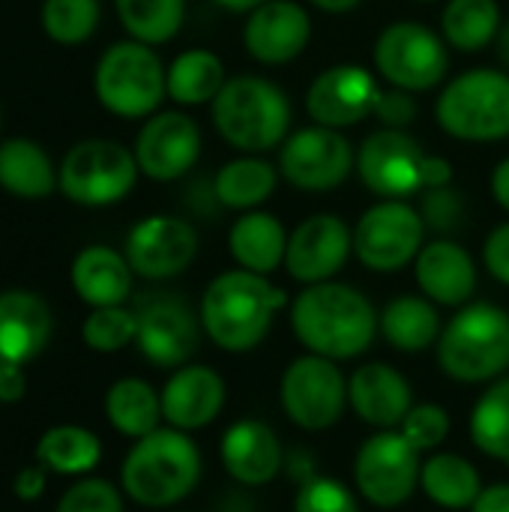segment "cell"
<instances>
[{"label": "cell", "mask_w": 509, "mask_h": 512, "mask_svg": "<svg viewBox=\"0 0 509 512\" xmlns=\"http://www.w3.org/2000/svg\"><path fill=\"white\" fill-rule=\"evenodd\" d=\"M291 327L312 354L327 360H351L372 345L378 315L369 297L357 288L342 282H318L297 294L291 306Z\"/></svg>", "instance_id": "obj_1"}, {"label": "cell", "mask_w": 509, "mask_h": 512, "mask_svg": "<svg viewBox=\"0 0 509 512\" xmlns=\"http://www.w3.org/2000/svg\"><path fill=\"white\" fill-rule=\"evenodd\" d=\"M288 306V294L267 282V276L249 270L219 273L201 297L204 333L231 354L252 351L270 333L279 309Z\"/></svg>", "instance_id": "obj_2"}, {"label": "cell", "mask_w": 509, "mask_h": 512, "mask_svg": "<svg viewBox=\"0 0 509 512\" xmlns=\"http://www.w3.org/2000/svg\"><path fill=\"white\" fill-rule=\"evenodd\" d=\"M210 117L225 144L240 153H267L282 147L291 129V102L285 90L261 75H234L210 102Z\"/></svg>", "instance_id": "obj_3"}, {"label": "cell", "mask_w": 509, "mask_h": 512, "mask_svg": "<svg viewBox=\"0 0 509 512\" xmlns=\"http://www.w3.org/2000/svg\"><path fill=\"white\" fill-rule=\"evenodd\" d=\"M201 477L198 447L180 429H156L129 450L120 480L123 492L150 510L183 501Z\"/></svg>", "instance_id": "obj_4"}, {"label": "cell", "mask_w": 509, "mask_h": 512, "mask_svg": "<svg viewBox=\"0 0 509 512\" xmlns=\"http://www.w3.org/2000/svg\"><path fill=\"white\" fill-rule=\"evenodd\" d=\"M357 174L381 201H405L435 186L453 183V165L429 156L405 129H378L357 150Z\"/></svg>", "instance_id": "obj_5"}, {"label": "cell", "mask_w": 509, "mask_h": 512, "mask_svg": "<svg viewBox=\"0 0 509 512\" xmlns=\"http://www.w3.org/2000/svg\"><path fill=\"white\" fill-rule=\"evenodd\" d=\"M438 363L462 384L495 381L509 366V315L495 303L462 306L438 339Z\"/></svg>", "instance_id": "obj_6"}, {"label": "cell", "mask_w": 509, "mask_h": 512, "mask_svg": "<svg viewBox=\"0 0 509 512\" xmlns=\"http://www.w3.org/2000/svg\"><path fill=\"white\" fill-rule=\"evenodd\" d=\"M165 75L168 69L153 45L123 39L102 51L93 72V90L108 114L123 120H144L156 114L168 96Z\"/></svg>", "instance_id": "obj_7"}, {"label": "cell", "mask_w": 509, "mask_h": 512, "mask_svg": "<svg viewBox=\"0 0 509 512\" xmlns=\"http://www.w3.org/2000/svg\"><path fill=\"white\" fill-rule=\"evenodd\" d=\"M435 117L459 141L483 144L509 135V75L501 69H468L438 96Z\"/></svg>", "instance_id": "obj_8"}, {"label": "cell", "mask_w": 509, "mask_h": 512, "mask_svg": "<svg viewBox=\"0 0 509 512\" xmlns=\"http://www.w3.org/2000/svg\"><path fill=\"white\" fill-rule=\"evenodd\" d=\"M60 192L81 207H111L138 183V162L114 138H87L66 150L60 162Z\"/></svg>", "instance_id": "obj_9"}, {"label": "cell", "mask_w": 509, "mask_h": 512, "mask_svg": "<svg viewBox=\"0 0 509 512\" xmlns=\"http://www.w3.org/2000/svg\"><path fill=\"white\" fill-rule=\"evenodd\" d=\"M375 72L390 84L408 93H426L447 78L450 54L447 42L420 21H393L387 24L372 48Z\"/></svg>", "instance_id": "obj_10"}, {"label": "cell", "mask_w": 509, "mask_h": 512, "mask_svg": "<svg viewBox=\"0 0 509 512\" xmlns=\"http://www.w3.org/2000/svg\"><path fill=\"white\" fill-rule=\"evenodd\" d=\"M426 237L420 210L408 201H378L354 225V255L375 273H396L417 261Z\"/></svg>", "instance_id": "obj_11"}, {"label": "cell", "mask_w": 509, "mask_h": 512, "mask_svg": "<svg viewBox=\"0 0 509 512\" xmlns=\"http://www.w3.org/2000/svg\"><path fill=\"white\" fill-rule=\"evenodd\" d=\"M357 168L351 141L330 126H306L282 141L279 174L300 192H333Z\"/></svg>", "instance_id": "obj_12"}, {"label": "cell", "mask_w": 509, "mask_h": 512, "mask_svg": "<svg viewBox=\"0 0 509 512\" xmlns=\"http://www.w3.org/2000/svg\"><path fill=\"white\" fill-rule=\"evenodd\" d=\"M279 399L285 414L300 429L324 432L339 423L348 402V384L336 369V360L306 354L285 369Z\"/></svg>", "instance_id": "obj_13"}, {"label": "cell", "mask_w": 509, "mask_h": 512, "mask_svg": "<svg viewBox=\"0 0 509 512\" xmlns=\"http://www.w3.org/2000/svg\"><path fill=\"white\" fill-rule=\"evenodd\" d=\"M420 471V450H414L402 432L390 429L369 438L354 462V480L360 495L381 510L402 507L414 495Z\"/></svg>", "instance_id": "obj_14"}, {"label": "cell", "mask_w": 509, "mask_h": 512, "mask_svg": "<svg viewBox=\"0 0 509 512\" xmlns=\"http://www.w3.org/2000/svg\"><path fill=\"white\" fill-rule=\"evenodd\" d=\"M138 351L162 369H177L192 360L201 342V318L177 294H147L135 306Z\"/></svg>", "instance_id": "obj_15"}, {"label": "cell", "mask_w": 509, "mask_h": 512, "mask_svg": "<svg viewBox=\"0 0 509 512\" xmlns=\"http://www.w3.org/2000/svg\"><path fill=\"white\" fill-rule=\"evenodd\" d=\"M123 255L135 276L162 282L189 270L198 255V231L183 216L156 213L132 225Z\"/></svg>", "instance_id": "obj_16"}, {"label": "cell", "mask_w": 509, "mask_h": 512, "mask_svg": "<svg viewBox=\"0 0 509 512\" xmlns=\"http://www.w3.org/2000/svg\"><path fill=\"white\" fill-rule=\"evenodd\" d=\"M132 153L144 177L156 183L180 180L201 156V129L183 111H156L138 129Z\"/></svg>", "instance_id": "obj_17"}, {"label": "cell", "mask_w": 509, "mask_h": 512, "mask_svg": "<svg viewBox=\"0 0 509 512\" xmlns=\"http://www.w3.org/2000/svg\"><path fill=\"white\" fill-rule=\"evenodd\" d=\"M354 252V231L333 213H318L303 219L291 237L285 252V270L291 279L303 285L330 282Z\"/></svg>", "instance_id": "obj_18"}, {"label": "cell", "mask_w": 509, "mask_h": 512, "mask_svg": "<svg viewBox=\"0 0 509 512\" xmlns=\"http://www.w3.org/2000/svg\"><path fill=\"white\" fill-rule=\"evenodd\" d=\"M381 87L366 66L339 63L324 69L306 90V114L318 126L348 129L366 120L375 108Z\"/></svg>", "instance_id": "obj_19"}, {"label": "cell", "mask_w": 509, "mask_h": 512, "mask_svg": "<svg viewBox=\"0 0 509 512\" xmlns=\"http://www.w3.org/2000/svg\"><path fill=\"white\" fill-rule=\"evenodd\" d=\"M312 39V18L297 0H264L246 15L243 45L264 66L291 63Z\"/></svg>", "instance_id": "obj_20"}, {"label": "cell", "mask_w": 509, "mask_h": 512, "mask_svg": "<svg viewBox=\"0 0 509 512\" xmlns=\"http://www.w3.org/2000/svg\"><path fill=\"white\" fill-rule=\"evenodd\" d=\"M162 420L171 429L195 432L210 426L225 408V381L210 366H180L162 387Z\"/></svg>", "instance_id": "obj_21"}, {"label": "cell", "mask_w": 509, "mask_h": 512, "mask_svg": "<svg viewBox=\"0 0 509 512\" xmlns=\"http://www.w3.org/2000/svg\"><path fill=\"white\" fill-rule=\"evenodd\" d=\"M51 309L33 291H0V363L24 366L51 339Z\"/></svg>", "instance_id": "obj_22"}, {"label": "cell", "mask_w": 509, "mask_h": 512, "mask_svg": "<svg viewBox=\"0 0 509 512\" xmlns=\"http://www.w3.org/2000/svg\"><path fill=\"white\" fill-rule=\"evenodd\" d=\"M417 285L438 306H465L477 288V264L465 246L453 240H432L414 261Z\"/></svg>", "instance_id": "obj_23"}, {"label": "cell", "mask_w": 509, "mask_h": 512, "mask_svg": "<svg viewBox=\"0 0 509 512\" xmlns=\"http://www.w3.org/2000/svg\"><path fill=\"white\" fill-rule=\"evenodd\" d=\"M411 399H414L411 384L402 378V372H396L387 363H366L348 381L351 408L363 423L378 429L402 426V420L414 408Z\"/></svg>", "instance_id": "obj_24"}, {"label": "cell", "mask_w": 509, "mask_h": 512, "mask_svg": "<svg viewBox=\"0 0 509 512\" xmlns=\"http://www.w3.org/2000/svg\"><path fill=\"white\" fill-rule=\"evenodd\" d=\"M222 465L240 486H264L270 483L282 465L285 453L276 432L258 420L234 423L222 438Z\"/></svg>", "instance_id": "obj_25"}, {"label": "cell", "mask_w": 509, "mask_h": 512, "mask_svg": "<svg viewBox=\"0 0 509 512\" xmlns=\"http://www.w3.org/2000/svg\"><path fill=\"white\" fill-rule=\"evenodd\" d=\"M132 267L123 252L111 246H87L75 255L69 279L75 294L93 306H123L132 294Z\"/></svg>", "instance_id": "obj_26"}, {"label": "cell", "mask_w": 509, "mask_h": 512, "mask_svg": "<svg viewBox=\"0 0 509 512\" xmlns=\"http://www.w3.org/2000/svg\"><path fill=\"white\" fill-rule=\"evenodd\" d=\"M0 189L21 201H42L60 189V171L33 138L0 141Z\"/></svg>", "instance_id": "obj_27"}, {"label": "cell", "mask_w": 509, "mask_h": 512, "mask_svg": "<svg viewBox=\"0 0 509 512\" xmlns=\"http://www.w3.org/2000/svg\"><path fill=\"white\" fill-rule=\"evenodd\" d=\"M228 249L243 270L267 276L285 264L288 231L273 213L246 210L243 216H237V222L228 231Z\"/></svg>", "instance_id": "obj_28"}, {"label": "cell", "mask_w": 509, "mask_h": 512, "mask_svg": "<svg viewBox=\"0 0 509 512\" xmlns=\"http://www.w3.org/2000/svg\"><path fill=\"white\" fill-rule=\"evenodd\" d=\"M384 339L402 354H420L441 339V318L429 297L402 294L390 300L378 318Z\"/></svg>", "instance_id": "obj_29"}, {"label": "cell", "mask_w": 509, "mask_h": 512, "mask_svg": "<svg viewBox=\"0 0 509 512\" xmlns=\"http://www.w3.org/2000/svg\"><path fill=\"white\" fill-rule=\"evenodd\" d=\"M216 195L225 210H258L279 186V165H270L261 156H240L219 168Z\"/></svg>", "instance_id": "obj_30"}, {"label": "cell", "mask_w": 509, "mask_h": 512, "mask_svg": "<svg viewBox=\"0 0 509 512\" xmlns=\"http://www.w3.org/2000/svg\"><path fill=\"white\" fill-rule=\"evenodd\" d=\"M105 417L120 435L138 441L159 429L162 399L147 381L123 378V381L111 384V390L105 393Z\"/></svg>", "instance_id": "obj_31"}, {"label": "cell", "mask_w": 509, "mask_h": 512, "mask_svg": "<svg viewBox=\"0 0 509 512\" xmlns=\"http://www.w3.org/2000/svg\"><path fill=\"white\" fill-rule=\"evenodd\" d=\"M501 24L498 0H447L441 12L444 42L465 54H477L492 45L501 33Z\"/></svg>", "instance_id": "obj_32"}, {"label": "cell", "mask_w": 509, "mask_h": 512, "mask_svg": "<svg viewBox=\"0 0 509 512\" xmlns=\"http://www.w3.org/2000/svg\"><path fill=\"white\" fill-rule=\"evenodd\" d=\"M225 63L207 48H189L177 54L168 66L165 84L177 105H207L225 84Z\"/></svg>", "instance_id": "obj_33"}, {"label": "cell", "mask_w": 509, "mask_h": 512, "mask_svg": "<svg viewBox=\"0 0 509 512\" xmlns=\"http://www.w3.org/2000/svg\"><path fill=\"white\" fill-rule=\"evenodd\" d=\"M420 486L429 495V501H435L444 510L474 507V501L483 492L477 468L468 459L453 456V453H438L429 462H423Z\"/></svg>", "instance_id": "obj_34"}, {"label": "cell", "mask_w": 509, "mask_h": 512, "mask_svg": "<svg viewBox=\"0 0 509 512\" xmlns=\"http://www.w3.org/2000/svg\"><path fill=\"white\" fill-rule=\"evenodd\" d=\"M36 459L54 474L81 477L90 474L102 459V444L81 426H54L36 444Z\"/></svg>", "instance_id": "obj_35"}, {"label": "cell", "mask_w": 509, "mask_h": 512, "mask_svg": "<svg viewBox=\"0 0 509 512\" xmlns=\"http://www.w3.org/2000/svg\"><path fill=\"white\" fill-rule=\"evenodd\" d=\"M129 39L144 45L171 42L186 18V0H114Z\"/></svg>", "instance_id": "obj_36"}, {"label": "cell", "mask_w": 509, "mask_h": 512, "mask_svg": "<svg viewBox=\"0 0 509 512\" xmlns=\"http://www.w3.org/2000/svg\"><path fill=\"white\" fill-rule=\"evenodd\" d=\"M471 441L480 453L509 465V375L498 378L471 411Z\"/></svg>", "instance_id": "obj_37"}, {"label": "cell", "mask_w": 509, "mask_h": 512, "mask_svg": "<svg viewBox=\"0 0 509 512\" xmlns=\"http://www.w3.org/2000/svg\"><path fill=\"white\" fill-rule=\"evenodd\" d=\"M102 18L99 0H42V30L57 45H81L87 42Z\"/></svg>", "instance_id": "obj_38"}, {"label": "cell", "mask_w": 509, "mask_h": 512, "mask_svg": "<svg viewBox=\"0 0 509 512\" xmlns=\"http://www.w3.org/2000/svg\"><path fill=\"white\" fill-rule=\"evenodd\" d=\"M135 336H138V318H135V309H126V306L93 309L81 327V339L87 342V348L99 354H114L126 348L129 342H135Z\"/></svg>", "instance_id": "obj_39"}, {"label": "cell", "mask_w": 509, "mask_h": 512, "mask_svg": "<svg viewBox=\"0 0 509 512\" xmlns=\"http://www.w3.org/2000/svg\"><path fill=\"white\" fill-rule=\"evenodd\" d=\"M417 210H420L426 228L438 231V234H453L465 222V198L453 183L420 192V207Z\"/></svg>", "instance_id": "obj_40"}, {"label": "cell", "mask_w": 509, "mask_h": 512, "mask_svg": "<svg viewBox=\"0 0 509 512\" xmlns=\"http://www.w3.org/2000/svg\"><path fill=\"white\" fill-rule=\"evenodd\" d=\"M399 432L408 438V444L420 453L435 450L450 435V414L441 405H414L408 417L402 420Z\"/></svg>", "instance_id": "obj_41"}, {"label": "cell", "mask_w": 509, "mask_h": 512, "mask_svg": "<svg viewBox=\"0 0 509 512\" xmlns=\"http://www.w3.org/2000/svg\"><path fill=\"white\" fill-rule=\"evenodd\" d=\"M294 512H360V507L348 486L327 477H312L300 486Z\"/></svg>", "instance_id": "obj_42"}, {"label": "cell", "mask_w": 509, "mask_h": 512, "mask_svg": "<svg viewBox=\"0 0 509 512\" xmlns=\"http://www.w3.org/2000/svg\"><path fill=\"white\" fill-rule=\"evenodd\" d=\"M57 512H123V498L111 483L87 477L57 501Z\"/></svg>", "instance_id": "obj_43"}, {"label": "cell", "mask_w": 509, "mask_h": 512, "mask_svg": "<svg viewBox=\"0 0 509 512\" xmlns=\"http://www.w3.org/2000/svg\"><path fill=\"white\" fill-rule=\"evenodd\" d=\"M417 114H420V108H417L414 93H408L402 87H387V90L381 87L375 108H372V117L384 129H408L417 120Z\"/></svg>", "instance_id": "obj_44"}, {"label": "cell", "mask_w": 509, "mask_h": 512, "mask_svg": "<svg viewBox=\"0 0 509 512\" xmlns=\"http://www.w3.org/2000/svg\"><path fill=\"white\" fill-rule=\"evenodd\" d=\"M183 207L189 213L201 216V219H213L219 210H225L222 201H219V195H216V180L213 177H195V180H189L186 189H183Z\"/></svg>", "instance_id": "obj_45"}, {"label": "cell", "mask_w": 509, "mask_h": 512, "mask_svg": "<svg viewBox=\"0 0 509 512\" xmlns=\"http://www.w3.org/2000/svg\"><path fill=\"white\" fill-rule=\"evenodd\" d=\"M483 261H486V270H489L498 282L509 285V222L498 225V228L486 237Z\"/></svg>", "instance_id": "obj_46"}, {"label": "cell", "mask_w": 509, "mask_h": 512, "mask_svg": "<svg viewBox=\"0 0 509 512\" xmlns=\"http://www.w3.org/2000/svg\"><path fill=\"white\" fill-rule=\"evenodd\" d=\"M45 465H30V468H21L18 471V477L12 480V492H15V498H21V501H36V498H42V492H45Z\"/></svg>", "instance_id": "obj_47"}, {"label": "cell", "mask_w": 509, "mask_h": 512, "mask_svg": "<svg viewBox=\"0 0 509 512\" xmlns=\"http://www.w3.org/2000/svg\"><path fill=\"white\" fill-rule=\"evenodd\" d=\"M24 393H27V378H24L21 366L0 363V402L3 405L18 402V399H24Z\"/></svg>", "instance_id": "obj_48"}, {"label": "cell", "mask_w": 509, "mask_h": 512, "mask_svg": "<svg viewBox=\"0 0 509 512\" xmlns=\"http://www.w3.org/2000/svg\"><path fill=\"white\" fill-rule=\"evenodd\" d=\"M471 512H509V483L483 489Z\"/></svg>", "instance_id": "obj_49"}, {"label": "cell", "mask_w": 509, "mask_h": 512, "mask_svg": "<svg viewBox=\"0 0 509 512\" xmlns=\"http://www.w3.org/2000/svg\"><path fill=\"white\" fill-rule=\"evenodd\" d=\"M285 465H288V474L297 480V486H303V483H309L315 477V462H312V456L306 450H294L285 459Z\"/></svg>", "instance_id": "obj_50"}, {"label": "cell", "mask_w": 509, "mask_h": 512, "mask_svg": "<svg viewBox=\"0 0 509 512\" xmlns=\"http://www.w3.org/2000/svg\"><path fill=\"white\" fill-rule=\"evenodd\" d=\"M492 195H495V201L509 213V156L501 159L495 165V171H492Z\"/></svg>", "instance_id": "obj_51"}, {"label": "cell", "mask_w": 509, "mask_h": 512, "mask_svg": "<svg viewBox=\"0 0 509 512\" xmlns=\"http://www.w3.org/2000/svg\"><path fill=\"white\" fill-rule=\"evenodd\" d=\"M315 9H321V12H333V15H342V12H351V9H357L363 0H309Z\"/></svg>", "instance_id": "obj_52"}, {"label": "cell", "mask_w": 509, "mask_h": 512, "mask_svg": "<svg viewBox=\"0 0 509 512\" xmlns=\"http://www.w3.org/2000/svg\"><path fill=\"white\" fill-rule=\"evenodd\" d=\"M495 51H498V60L509 69V21L507 24H501V33H498V39H495Z\"/></svg>", "instance_id": "obj_53"}, {"label": "cell", "mask_w": 509, "mask_h": 512, "mask_svg": "<svg viewBox=\"0 0 509 512\" xmlns=\"http://www.w3.org/2000/svg\"><path fill=\"white\" fill-rule=\"evenodd\" d=\"M222 9H228V12H252L255 6H261L264 0H216Z\"/></svg>", "instance_id": "obj_54"}, {"label": "cell", "mask_w": 509, "mask_h": 512, "mask_svg": "<svg viewBox=\"0 0 509 512\" xmlns=\"http://www.w3.org/2000/svg\"><path fill=\"white\" fill-rule=\"evenodd\" d=\"M417 3H435V0H417Z\"/></svg>", "instance_id": "obj_55"}]
</instances>
